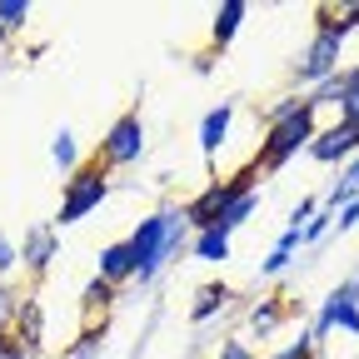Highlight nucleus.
Wrapping results in <instances>:
<instances>
[{
  "instance_id": "obj_18",
  "label": "nucleus",
  "mask_w": 359,
  "mask_h": 359,
  "mask_svg": "<svg viewBox=\"0 0 359 359\" xmlns=\"http://www.w3.org/2000/svg\"><path fill=\"white\" fill-rule=\"evenodd\" d=\"M110 304H115V285L95 275V280H90V285H85V294H80V309L90 314V320H95V314H105Z\"/></svg>"
},
{
  "instance_id": "obj_7",
  "label": "nucleus",
  "mask_w": 359,
  "mask_h": 359,
  "mask_svg": "<svg viewBox=\"0 0 359 359\" xmlns=\"http://www.w3.org/2000/svg\"><path fill=\"white\" fill-rule=\"evenodd\" d=\"M334 330L359 334V275L339 280V285L320 299V314H314L309 334H314V339H325V334H334Z\"/></svg>"
},
{
  "instance_id": "obj_8",
  "label": "nucleus",
  "mask_w": 359,
  "mask_h": 359,
  "mask_svg": "<svg viewBox=\"0 0 359 359\" xmlns=\"http://www.w3.org/2000/svg\"><path fill=\"white\" fill-rule=\"evenodd\" d=\"M314 165H349L354 155H359V125H349V120H334V125H325L320 135L309 140V150H304Z\"/></svg>"
},
{
  "instance_id": "obj_12",
  "label": "nucleus",
  "mask_w": 359,
  "mask_h": 359,
  "mask_svg": "<svg viewBox=\"0 0 359 359\" xmlns=\"http://www.w3.org/2000/svg\"><path fill=\"white\" fill-rule=\"evenodd\" d=\"M95 275H100V280H110L115 290L135 280V250H130V240H115V245H105V250H100V269H95Z\"/></svg>"
},
{
  "instance_id": "obj_14",
  "label": "nucleus",
  "mask_w": 359,
  "mask_h": 359,
  "mask_svg": "<svg viewBox=\"0 0 359 359\" xmlns=\"http://www.w3.org/2000/svg\"><path fill=\"white\" fill-rule=\"evenodd\" d=\"M190 255H195L200 264H224V259L235 255V245H230V235H224V230H195Z\"/></svg>"
},
{
  "instance_id": "obj_5",
  "label": "nucleus",
  "mask_w": 359,
  "mask_h": 359,
  "mask_svg": "<svg viewBox=\"0 0 359 359\" xmlns=\"http://www.w3.org/2000/svg\"><path fill=\"white\" fill-rule=\"evenodd\" d=\"M255 165H245V170H235V175H224V180H210V185L185 205V215H190V230H215L219 224V215L230 210L240 195H250L255 190Z\"/></svg>"
},
{
  "instance_id": "obj_30",
  "label": "nucleus",
  "mask_w": 359,
  "mask_h": 359,
  "mask_svg": "<svg viewBox=\"0 0 359 359\" xmlns=\"http://www.w3.org/2000/svg\"><path fill=\"white\" fill-rule=\"evenodd\" d=\"M15 264H20V245H15L6 230H0V275H11Z\"/></svg>"
},
{
  "instance_id": "obj_28",
  "label": "nucleus",
  "mask_w": 359,
  "mask_h": 359,
  "mask_svg": "<svg viewBox=\"0 0 359 359\" xmlns=\"http://www.w3.org/2000/svg\"><path fill=\"white\" fill-rule=\"evenodd\" d=\"M330 20H334V30H339V35H354V30H359V0H354V6L330 11Z\"/></svg>"
},
{
  "instance_id": "obj_23",
  "label": "nucleus",
  "mask_w": 359,
  "mask_h": 359,
  "mask_svg": "<svg viewBox=\"0 0 359 359\" xmlns=\"http://www.w3.org/2000/svg\"><path fill=\"white\" fill-rule=\"evenodd\" d=\"M30 20V0H0V30L6 35H20Z\"/></svg>"
},
{
  "instance_id": "obj_13",
  "label": "nucleus",
  "mask_w": 359,
  "mask_h": 359,
  "mask_svg": "<svg viewBox=\"0 0 359 359\" xmlns=\"http://www.w3.org/2000/svg\"><path fill=\"white\" fill-rule=\"evenodd\" d=\"M230 299H235V290L224 285V280H210V285H200V290H195V304H190V320H195V325L215 320V314H224V309H230Z\"/></svg>"
},
{
  "instance_id": "obj_19",
  "label": "nucleus",
  "mask_w": 359,
  "mask_h": 359,
  "mask_svg": "<svg viewBox=\"0 0 359 359\" xmlns=\"http://www.w3.org/2000/svg\"><path fill=\"white\" fill-rule=\"evenodd\" d=\"M255 210H259V190H250V195H240V200H235L230 210H224V215H219V224H215V230H224V235H235V230H240V224H245V219H250Z\"/></svg>"
},
{
  "instance_id": "obj_22",
  "label": "nucleus",
  "mask_w": 359,
  "mask_h": 359,
  "mask_svg": "<svg viewBox=\"0 0 359 359\" xmlns=\"http://www.w3.org/2000/svg\"><path fill=\"white\" fill-rule=\"evenodd\" d=\"M100 349H105V325H85V334L70 344V354H65V359H95Z\"/></svg>"
},
{
  "instance_id": "obj_15",
  "label": "nucleus",
  "mask_w": 359,
  "mask_h": 359,
  "mask_svg": "<svg viewBox=\"0 0 359 359\" xmlns=\"http://www.w3.org/2000/svg\"><path fill=\"white\" fill-rule=\"evenodd\" d=\"M285 304L280 299H259V304H250V314H245V320H250V334H259V339H275V330L285 325Z\"/></svg>"
},
{
  "instance_id": "obj_27",
  "label": "nucleus",
  "mask_w": 359,
  "mask_h": 359,
  "mask_svg": "<svg viewBox=\"0 0 359 359\" xmlns=\"http://www.w3.org/2000/svg\"><path fill=\"white\" fill-rule=\"evenodd\" d=\"M290 264H294V255H285V250H269V255L259 259V275H264V280H275V275H285Z\"/></svg>"
},
{
  "instance_id": "obj_3",
  "label": "nucleus",
  "mask_w": 359,
  "mask_h": 359,
  "mask_svg": "<svg viewBox=\"0 0 359 359\" xmlns=\"http://www.w3.org/2000/svg\"><path fill=\"white\" fill-rule=\"evenodd\" d=\"M105 200H110V170L100 160H85L75 175H65V195H60V210H55V230L90 219Z\"/></svg>"
},
{
  "instance_id": "obj_16",
  "label": "nucleus",
  "mask_w": 359,
  "mask_h": 359,
  "mask_svg": "<svg viewBox=\"0 0 359 359\" xmlns=\"http://www.w3.org/2000/svg\"><path fill=\"white\" fill-rule=\"evenodd\" d=\"M15 325H20V330H15V339H20V344L35 354V349H40V330H45V314H40V304H35V299H20Z\"/></svg>"
},
{
  "instance_id": "obj_1",
  "label": "nucleus",
  "mask_w": 359,
  "mask_h": 359,
  "mask_svg": "<svg viewBox=\"0 0 359 359\" xmlns=\"http://www.w3.org/2000/svg\"><path fill=\"white\" fill-rule=\"evenodd\" d=\"M195 240L190 230V215L185 205H160L150 219H140L130 230V250H135V285H155L160 280V269L175 259V255H185Z\"/></svg>"
},
{
  "instance_id": "obj_4",
  "label": "nucleus",
  "mask_w": 359,
  "mask_h": 359,
  "mask_svg": "<svg viewBox=\"0 0 359 359\" xmlns=\"http://www.w3.org/2000/svg\"><path fill=\"white\" fill-rule=\"evenodd\" d=\"M344 40H349V35L334 30L330 11H320V20H314V35H309V45H304V55L294 60V80H299L304 90H314L320 80L339 75V70H344Z\"/></svg>"
},
{
  "instance_id": "obj_25",
  "label": "nucleus",
  "mask_w": 359,
  "mask_h": 359,
  "mask_svg": "<svg viewBox=\"0 0 359 359\" xmlns=\"http://www.w3.org/2000/svg\"><path fill=\"white\" fill-rule=\"evenodd\" d=\"M330 230H334V215H330V210L320 205V215H314V219L304 224V230H299V240H304V245H320V240H325Z\"/></svg>"
},
{
  "instance_id": "obj_29",
  "label": "nucleus",
  "mask_w": 359,
  "mask_h": 359,
  "mask_svg": "<svg viewBox=\"0 0 359 359\" xmlns=\"http://www.w3.org/2000/svg\"><path fill=\"white\" fill-rule=\"evenodd\" d=\"M314 215H320V200H299V205L290 210V224H285V230H304Z\"/></svg>"
},
{
  "instance_id": "obj_21",
  "label": "nucleus",
  "mask_w": 359,
  "mask_h": 359,
  "mask_svg": "<svg viewBox=\"0 0 359 359\" xmlns=\"http://www.w3.org/2000/svg\"><path fill=\"white\" fill-rule=\"evenodd\" d=\"M339 120L359 125V60L344 65V100H339Z\"/></svg>"
},
{
  "instance_id": "obj_17",
  "label": "nucleus",
  "mask_w": 359,
  "mask_h": 359,
  "mask_svg": "<svg viewBox=\"0 0 359 359\" xmlns=\"http://www.w3.org/2000/svg\"><path fill=\"white\" fill-rule=\"evenodd\" d=\"M50 160H55L65 175H75V170L85 165V160H80V140H75V130H65V125L55 130V140H50Z\"/></svg>"
},
{
  "instance_id": "obj_33",
  "label": "nucleus",
  "mask_w": 359,
  "mask_h": 359,
  "mask_svg": "<svg viewBox=\"0 0 359 359\" xmlns=\"http://www.w3.org/2000/svg\"><path fill=\"white\" fill-rule=\"evenodd\" d=\"M0 359H30V349L15 339V330H11V334H0Z\"/></svg>"
},
{
  "instance_id": "obj_26",
  "label": "nucleus",
  "mask_w": 359,
  "mask_h": 359,
  "mask_svg": "<svg viewBox=\"0 0 359 359\" xmlns=\"http://www.w3.org/2000/svg\"><path fill=\"white\" fill-rule=\"evenodd\" d=\"M15 314H20V299H15V290H11L6 280H0V334H11Z\"/></svg>"
},
{
  "instance_id": "obj_36",
  "label": "nucleus",
  "mask_w": 359,
  "mask_h": 359,
  "mask_svg": "<svg viewBox=\"0 0 359 359\" xmlns=\"http://www.w3.org/2000/svg\"><path fill=\"white\" fill-rule=\"evenodd\" d=\"M6 40H11V35H6V30H0V45H6Z\"/></svg>"
},
{
  "instance_id": "obj_20",
  "label": "nucleus",
  "mask_w": 359,
  "mask_h": 359,
  "mask_svg": "<svg viewBox=\"0 0 359 359\" xmlns=\"http://www.w3.org/2000/svg\"><path fill=\"white\" fill-rule=\"evenodd\" d=\"M320 354V339H314L309 330L299 334V339H285V344H275L269 354H259V359H314Z\"/></svg>"
},
{
  "instance_id": "obj_6",
  "label": "nucleus",
  "mask_w": 359,
  "mask_h": 359,
  "mask_svg": "<svg viewBox=\"0 0 359 359\" xmlns=\"http://www.w3.org/2000/svg\"><path fill=\"white\" fill-rule=\"evenodd\" d=\"M105 170H125V165H140L145 160V120L140 110H125L120 120H110V130L100 135V155Z\"/></svg>"
},
{
  "instance_id": "obj_11",
  "label": "nucleus",
  "mask_w": 359,
  "mask_h": 359,
  "mask_svg": "<svg viewBox=\"0 0 359 359\" xmlns=\"http://www.w3.org/2000/svg\"><path fill=\"white\" fill-rule=\"evenodd\" d=\"M245 15H250L245 0H219V6H215V20H210V45H215V50H224V45L240 35Z\"/></svg>"
},
{
  "instance_id": "obj_24",
  "label": "nucleus",
  "mask_w": 359,
  "mask_h": 359,
  "mask_svg": "<svg viewBox=\"0 0 359 359\" xmlns=\"http://www.w3.org/2000/svg\"><path fill=\"white\" fill-rule=\"evenodd\" d=\"M304 105H309V95H280V100H269L264 105V130L280 125V120H290V115H299Z\"/></svg>"
},
{
  "instance_id": "obj_35",
  "label": "nucleus",
  "mask_w": 359,
  "mask_h": 359,
  "mask_svg": "<svg viewBox=\"0 0 359 359\" xmlns=\"http://www.w3.org/2000/svg\"><path fill=\"white\" fill-rule=\"evenodd\" d=\"M210 70H215V55H210V50H205V55H195V75H210Z\"/></svg>"
},
{
  "instance_id": "obj_10",
  "label": "nucleus",
  "mask_w": 359,
  "mask_h": 359,
  "mask_svg": "<svg viewBox=\"0 0 359 359\" xmlns=\"http://www.w3.org/2000/svg\"><path fill=\"white\" fill-rule=\"evenodd\" d=\"M230 125H235V105L230 100H219V105L205 110V120H200V155L205 160H215L224 145H230Z\"/></svg>"
},
{
  "instance_id": "obj_2",
  "label": "nucleus",
  "mask_w": 359,
  "mask_h": 359,
  "mask_svg": "<svg viewBox=\"0 0 359 359\" xmlns=\"http://www.w3.org/2000/svg\"><path fill=\"white\" fill-rule=\"evenodd\" d=\"M314 135H320V110L304 105L299 115H290V120H280V125H269V130H264V140H259V150H255L250 165L275 175V170H285L299 150H309Z\"/></svg>"
},
{
  "instance_id": "obj_34",
  "label": "nucleus",
  "mask_w": 359,
  "mask_h": 359,
  "mask_svg": "<svg viewBox=\"0 0 359 359\" xmlns=\"http://www.w3.org/2000/svg\"><path fill=\"white\" fill-rule=\"evenodd\" d=\"M275 250H285V255H294V250H304V240H299V230H285V235L275 240Z\"/></svg>"
},
{
  "instance_id": "obj_32",
  "label": "nucleus",
  "mask_w": 359,
  "mask_h": 359,
  "mask_svg": "<svg viewBox=\"0 0 359 359\" xmlns=\"http://www.w3.org/2000/svg\"><path fill=\"white\" fill-rule=\"evenodd\" d=\"M354 224H359V200H349L344 210H334V230H339V235H349Z\"/></svg>"
},
{
  "instance_id": "obj_9",
  "label": "nucleus",
  "mask_w": 359,
  "mask_h": 359,
  "mask_svg": "<svg viewBox=\"0 0 359 359\" xmlns=\"http://www.w3.org/2000/svg\"><path fill=\"white\" fill-rule=\"evenodd\" d=\"M55 259H60V230L55 224H35V230L20 235V264L30 275H45Z\"/></svg>"
},
{
  "instance_id": "obj_31",
  "label": "nucleus",
  "mask_w": 359,
  "mask_h": 359,
  "mask_svg": "<svg viewBox=\"0 0 359 359\" xmlns=\"http://www.w3.org/2000/svg\"><path fill=\"white\" fill-rule=\"evenodd\" d=\"M215 359H259V354H255V349H250V339H224V344H219V354H215Z\"/></svg>"
}]
</instances>
